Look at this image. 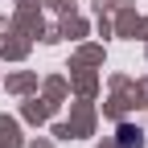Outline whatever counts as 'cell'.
<instances>
[{"mask_svg": "<svg viewBox=\"0 0 148 148\" xmlns=\"http://www.w3.org/2000/svg\"><path fill=\"white\" fill-rule=\"evenodd\" d=\"M140 140H144V136H140V127H132V123H123V127H119V148H140Z\"/></svg>", "mask_w": 148, "mask_h": 148, "instance_id": "cell-1", "label": "cell"}]
</instances>
